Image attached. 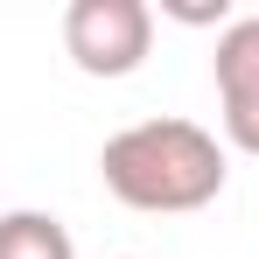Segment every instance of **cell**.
<instances>
[{"instance_id": "3957f363", "label": "cell", "mask_w": 259, "mask_h": 259, "mask_svg": "<svg viewBox=\"0 0 259 259\" xmlns=\"http://www.w3.org/2000/svg\"><path fill=\"white\" fill-rule=\"evenodd\" d=\"M217 105H224V140L238 154H259V14H238L210 56Z\"/></svg>"}, {"instance_id": "277c9868", "label": "cell", "mask_w": 259, "mask_h": 259, "mask_svg": "<svg viewBox=\"0 0 259 259\" xmlns=\"http://www.w3.org/2000/svg\"><path fill=\"white\" fill-rule=\"evenodd\" d=\"M0 259H77L70 224L49 210H7L0 217Z\"/></svg>"}, {"instance_id": "7a4b0ae2", "label": "cell", "mask_w": 259, "mask_h": 259, "mask_svg": "<svg viewBox=\"0 0 259 259\" xmlns=\"http://www.w3.org/2000/svg\"><path fill=\"white\" fill-rule=\"evenodd\" d=\"M63 49L84 77H133L154 49V7L147 0H70Z\"/></svg>"}, {"instance_id": "6da1fadb", "label": "cell", "mask_w": 259, "mask_h": 259, "mask_svg": "<svg viewBox=\"0 0 259 259\" xmlns=\"http://www.w3.org/2000/svg\"><path fill=\"white\" fill-rule=\"evenodd\" d=\"M105 189L140 217H182L224 196V147L196 119H140L98 147Z\"/></svg>"}]
</instances>
